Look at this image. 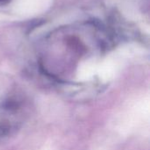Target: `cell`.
Returning a JSON list of instances; mask_svg holds the SVG:
<instances>
[{
  "label": "cell",
  "mask_w": 150,
  "mask_h": 150,
  "mask_svg": "<svg viewBox=\"0 0 150 150\" xmlns=\"http://www.w3.org/2000/svg\"><path fill=\"white\" fill-rule=\"evenodd\" d=\"M10 0H0V3L1 4H5V3H8Z\"/></svg>",
  "instance_id": "cell-1"
}]
</instances>
